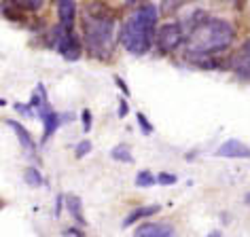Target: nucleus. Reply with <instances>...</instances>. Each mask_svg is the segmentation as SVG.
<instances>
[{
    "label": "nucleus",
    "instance_id": "f257e3e1",
    "mask_svg": "<svg viewBox=\"0 0 250 237\" xmlns=\"http://www.w3.org/2000/svg\"><path fill=\"white\" fill-rule=\"evenodd\" d=\"M235 39V30L231 23L216 17H197L193 20L189 40H187V51L193 58H210L218 51L229 49Z\"/></svg>",
    "mask_w": 250,
    "mask_h": 237
},
{
    "label": "nucleus",
    "instance_id": "f03ea898",
    "mask_svg": "<svg viewBox=\"0 0 250 237\" xmlns=\"http://www.w3.org/2000/svg\"><path fill=\"white\" fill-rule=\"evenodd\" d=\"M155 36H157V9L153 4H145L125 21L119 40L129 53L145 55L151 51Z\"/></svg>",
    "mask_w": 250,
    "mask_h": 237
},
{
    "label": "nucleus",
    "instance_id": "7ed1b4c3",
    "mask_svg": "<svg viewBox=\"0 0 250 237\" xmlns=\"http://www.w3.org/2000/svg\"><path fill=\"white\" fill-rule=\"evenodd\" d=\"M83 28L87 49L93 58H110L112 49H115V20L110 15H93L91 11H87Z\"/></svg>",
    "mask_w": 250,
    "mask_h": 237
},
{
    "label": "nucleus",
    "instance_id": "20e7f679",
    "mask_svg": "<svg viewBox=\"0 0 250 237\" xmlns=\"http://www.w3.org/2000/svg\"><path fill=\"white\" fill-rule=\"evenodd\" d=\"M183 28L180 23H164L159 30H157V36H155V42H157L159 51L164 53H174L176 49L183 45Z\"/></svg>",
    "mask_w": 250,
    "mask_h": 237
},
{
    "label": "nucleus",
    "instance_id": "39448f33",
    "mask_svg": "<svg viewBox=\"0 0 250 237\" xmlns=\"http://www.w3.org/2000/svg\"><path fill=\"white\" fill-rule=\"evenodd\" d=\"M55 49H58L66 59H79V55H81V45H79V40L74 39V32L62 28V26L55 30Z\"/></svg>",
    "mask_w": 250,
    "mask_h": 237
},
{
    "label": "nucleus",
    "instance_id": "423d86ee",
    "mask_svg": "<svg viewBox=\"0 0 250 237\" xmlns=\"http://www.w3.org/2000/svg\"><path fill=\"white\" fill-rule=\"evenodd\" d=\"M229 66H231V70L237 72L240 77L250 79V39L244 42L233 55H231Z\"/></svg>",
    "mask_w": 250,
    "mask_h": 237
},
{
    "label": "nucleus",
    "instance_id": "0eeeda50",
    "mask_svg": "<svg viewBox=\"0 0 250 237\" xmlns=\"http://www.w3.org/2000/svg\"><path fill=\"white\" fill-rule=\"evenodd\" d=\"M216 155L227 159H250V146L242 144L240 140H227L225 144L218 146Z\"/></svg>",
    "mask_w": 250,
    "mask_h": 237
},
{
    "label": "nucleus",
    "instance_id": "6e6552de",
    "mask_svg": "<svg viewBox=\"0 0 250 237\" xmlns=\"http://www.w3.org/2000/svg\"><path fill=\"white\" fill-rule=\"evenodd\" d=\"M58 15H60V26L72 30L74 17H77V2L74 0H58Z\"/></svg>",
    "mask_w": 250,
    "mask_h": 237
},
{
    "label": "nucleus",
    "instance_id": "1a4fd4ad",
    "mask_svg": "<svg viewBox=\"0 0 250 237\" xmlns=\"http://www.w3.org/2000/svg\"><path fill=\"white\" fill-rule=\"evenodd\" d=\"M39 115H41L42 125H45V132H42V142H47V140L53 136V132H58L62 118H60L58 112H53V110H49V108L42 110V112H39Z\"/></svg>",
    "mask_w": 250,
    "mask_h": 237
},
{
    "label": "nucleus",
    "instance_id": "9d476101",
    "mask_svg": "<svg viewBox=\"0 0 250 237\" xmlns=\"http://www.w3.org/2000/svg\"><path fill=\"white\" fill-rule=\"evenodd\" d=\"M159 212V205H145V208H136L134 212H129L127 218L123 220V227H132L134 222H138L140 218H148Z\"/></svg>",
    "mask_w": 250,
    "mask_h": 237
},
{
    "label": "nucleus",
    "instance_id": "9b49d317",
    "mask_svg": "<svg viewBox=\"0 0 250 237\" xmlns=\"http://www.w3.org/2000/svg\"><path fill=\"white\" fill-rule=\"evenodd\" d=\"M7 125H9V127H11V129H13V132L17 134V138H20V142H21V144H23V146H26V148H28V151H30V153H34V148H36V144H34V140H32V138H30L28 129H26V127H21V125H20V123H15V121H9V123H7Z\"/></svg>",
    "mask_w": 250,
    "mask_h": 237
},
{
    "label": "nucleus",
    "instance_id": "f8f14e48",
    "mask_svg": "<svg viewBox=\"0 0 250 237\" xmlns=\"http://www.w3.org/2000/svg\"><path fill=\"white\" fill-rule=\"evenodd\" d=\"M166 224H157V222H145L140 224L138 229H136L134 237H159L161 233H164Z\"/></svg>",
    "mask_w": 250,
    "mask_h": 237
},
{
    "label": "nucleus",
    "instance_id": "ddd939ff",
    "mask_svg": "<svg viewBox=\"0 0 250 237\" xmlns=\"http://www.w3.org/2000/svg\"><path fill=\"white\" fill-rule=\"evenodd\" d=\"M110 157L115 161H123V163H134V157H132V153H129L127 144H117L110 151Z\"/></svg>",
    "mask_w": 250,
    "mask_h": 237
},
{
    "label": "nucleus",
    "instance_id": "4468645a",
    "mask_svg": "<svg viewBox=\"0 0 250 237\" xmlns=\"http://www.w3.org/2000/svg\"><path fill=\"white\" fill-rule=\"evenodd\" d=\"M68 212L72 214V218L77 220L79 224H85V220H83V212H81V199L79 197H68Z\"/></svg>",
    "mask_w": 250,
    "mask_h": 237
},
{
    "label": "nucleus",
    "instance_id": "2eb2a0df",
    "mask_svg": "<svg viewBox=\"0 0 250 237\" xmlns=\"http://www.w3.org/2000/svg\"><path fill=\"white\" fill-rule=\"evenodd\" d=\"M23 178H26V182L30 186H41L42 184V176L39 170H34V167H28L26 172H23Z\"/></svg>",
    "mask_w": 250,
    "mask_h": 237
},
{
    "label": "nucleus",
    "instance_id": "dca6fc26",
    "mask_svg": "<svg viewBox=\"0 0 250 237\" xmlns=\"http://www.w3.org/2000/svg\"><path fill=\"white\" fill-rule=\"evenodd\" d=\"M155 182H157V178H155L151 172H146V170L138 172V176H136V184L138 186H153Z\"/></svg>",
    "mask_w": 250,
    "mask_h": 237
},
{
    "label": "nucleus",
    "instance_id": "f3484780",
    "mask_svg": "<svg viewBox=\"0 0 250 237\" xmlns=\"http://www.w3.org/2000/svg\"><path fill=\"white\" fill-rule=\"evenodd\" d=\"M183 2H185V0H161V11H164L166 15H170L172 11H176Z\"/></svg>",
    "mask_w": 250,
    "mask_h": 237
},
{
    "label": "nucleus",
    "instance_id": "a211bd4d",
    "mask_svg": "<svg viewBox=\"0 0 250 237\" xmlns=\"http://www.w3.org/2000/svg\"><path fill=\"white\" fill-rule=\"evenodd\" d=\"M42 2H45V0H17V4H21V7L28 11H39L42 7Z\"/></svg>",
    "mask_w": 250,
    "mask_h": 237
},
{
    "label": "nucleus",
    "instance_id": "6ab92c4d",
    "mask_svg": "<svg viewBox=\"0 0 250 237\" xmlns=\"http://www.w3.org/2000/svg\"><path fill=\"white\" fill-rule=\"evenodd\" d=\"M89 151H91V142L83 140V142H79V144H77V151H74V153H77V159H83Z\"/></svg>",
    "mask_w": 250,
    "mask_h": 237
},
{
    "label": "nucleus",
    "instance_id": "aec40b11",
    "mask_svg": "<svg viewBox=\"0 0 250 237\" xmlns=\"http://www.w3.org/2000/svg\"><path fill=\"white\" fill-rule=\"evenodd\" d=\"M157 182L164 184V186L174 184L176 182V176H174V174H167V172H161V174H157Z\"/></svg>",
    "mask_w": 250,
    "mask_h": 237
},
{
    "label": "nucleus",
    "instance_id": "412c9836",
    "mask_svg": "<svg viewBox=\"0 0 250 237\" xmlns=\"http://www.w3.org/2000/svg\"><path fill=\"white\" fill-rule=\"evenodd\" d=\"M138 125L142 127V132H145L146 136H148V134H153V125L146 121V117L142 115V112H138Z\"/></svg>",
    "mask_w": 250,
    "mask_h": 237
},
{
    "label": "nucleus",
    "instance_id": "4be33fe9",
    "mask_svg": "<svg viewBox=\"0 0 250 237\" xmlns=\"http://www.w3.org/2000/svg\"><path fill=\"white\" fill-rule=\"evenodd\" d=\"M89 127H91V112L83 110V129H85V134L89 132Z\"/></svg>",
    "mask_w": 250,
    "mask_h": 237
},
{
    "label": "nucleus",
    "instance_id": "5701e85b",
    "mask_svg": "<svg viewBox=\"0 0 250 237\" xmlns=\"http://www.w3.org/2000/svg\"><path fill=\"white\" fill-rule=\"evenodd\" d=\"M115 83L119 85V89H121V91L125 93V96H129V87H127V85H125V80H123L121 77H115Z\"/></svg>",
    "mask_w": 250,
    "mask_h": 237
},
{
    "label": "nucleus",
    "instance_id": "b1692460",
    "mask_svg": "<svg viewBox=\"0 0 250 237\" xmlns=\"http://www.w3.org/2000/svg\"><path fill=\"white\" fill-rule=\"evenodd\" d=\"M127 110H129V108H127V102H121V104H119V117H121V118L127 115Z\"/></svg>",
    "mask_w": 250,
    "mask_h": 237
},
{
    "label": "nucleus",
    "instance_id": "393cba45",
    "mask_svg": "<svg viewBox=\"0 0 250 237\" xmlns=\"http://www.w3.org/2000/svg\"><path fill=\"white\" fill-rule=\"evenodd\" d=\"M66 235H74V237H83V233H81L79 229H68L66 231Z\"/></svg>",
    "mask_w": 250,
    "mask_h": 237
},
{
    "label": "nucleus",
    "instance_id": "a878e982",
    "mask_svg": "<svg viewBox=\"0 0 250 237\" xmlns=\"http://www.w3.org/2000/svg\"><path fill=\"white\" fill-rule=\"evenodd\" d=\"M208 237H223V235H221V233H218V231H212V233H210Z\"/></svg>",
    "mask_w": 250,
    "mask_h": 237
},
{
    "label": "nucleus",
    "instance_id": "bb28decb",
    "mask_svg": "<svg viewBox=\"0 0 250 237\" xmlns=\"http://www.w3.org/2000/svg\"><path fill=\"white\" fill-rule=\"evenodd\" d=\"M246 201H248V203H250V195H248V197H246Z\"/></svg>",
    "mask_w": 250,
    "mask_h": 237
}]
</instances>
